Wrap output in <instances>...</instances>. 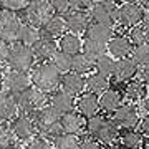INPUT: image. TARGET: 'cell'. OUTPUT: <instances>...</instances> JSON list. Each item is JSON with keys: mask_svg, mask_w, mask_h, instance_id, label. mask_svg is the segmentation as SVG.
Instances as JSON below:
<instances>
[{"mask_svg": "<svg viewBox=\"0 0 149 149\" xmlns=\"http://www.w3.org/2000/svg\"><path fill=\"white\" fill-rule=\"evenodd\" d=\"M22 20L17 12L0 8V38L7 42H17V35L20 30Z\"/></svg>", "mask_w": 149, "mask_h": 149, "instance_id": "obj_9", "label": "cell"}, {"mask_svg": "<svg viewBox=\"0 0 149 149\" xmlns=\"http://www.w3.org/2000/svg\"><path fill=\"white\" fill-rule=\"evenodd\" d=\"M53 15L55 12L50 0H30L28 5L22 12L23 22H27L30 25H35L38 28H42Z\"/></svg>", "mask_w": 149, "mask_h": 149, "instance_id": "obj_4", "label": "cell"}, {"mask_svg": "<svg viewBox=\"0 0 149 149\" xmlns=\"http://www.w3.org/2000/svg\"><path fill=\"white\" fill-rule=\"evenodd\" d=\"M146 10L139 5L138 2H124L118 8V17L116 23L123 30H129V28L136 27L138 23H141L143 20H146Z\"/></svg>", "mask_w": 149, "mask_h": 149, "instance_id": "obj_6", "label": "cell"}, {"mask_svg": "<svg viewBox=\"0 0 149 149\" xmlns=\"http://www.w3.org/2000/svg\"><path fill=\"white\" fill-rule=\"evenodd\" d=\"M78 149H103V144L98 141V139L95 138H85V139H81V143H80V148Z\"/></svg>", "mask_w": 149, "mask_h": 149, "instance_id": "obj_42", "label": "cell"}, {"mask_svg": "<svg viewBox=\"0 0 149 149\" xmlns=\"http://www.w3.org/2000/svg\"><path fill=\"white\" fill-rule=\"evenodd\" d=\"M106 149H126V148H123L119 143H114V144H111V146H106Z\"/></svg>", "mask_w": 149, "mask_h": 149, "instance_id": "obj_50", "label": "cell"}, {"mask_svg": "<svg viewBox=\"0 0 149 149\" xmlns=\"http://www.w3.org/2000/svg\"><path fill=\"white\" fill-rule=\"evenodd\" d=\"M123 95H124V100L129 103H139L146 100L148 96V86L144 85L143 81L139 80H131L124 83V88H123Z\"/></svg>", "mask_w": 149, "mask_h": 149, "instance_id": "obj_22", "label": "cell"}, {"mask_svg": "<svg viewBox=\"0 0 149 149\" xmlns=\"http://www.w3.org/2000/svg\"><path fill=\"white\" fill-rule=\"evenodd\" d=\"M30 0H0V8H7L12 12H23Z\"/></svg>", "mask_w": 149, "mask_h": 149, "instance_id": "obj_39", "label": "cell"}, {"mask_svg": "<svg viewBox=\"0 0 149 149\" xmlns=\"http://www.w3.org/2000/svg\"><path fill=\"white\" fill-rule=\"evenodd\" d=\"M138 129L144 134V136H149V113L146 116L141 118V121H139V124H138Z\"/></svg>", "mask_w": 149, "mask_h": 149, "instance_id": "obj_45", "label": "cell"}, {"mask_svg": "<svg viewBox=\"0 0 149 149\" xmlns=\"http://www.w3.org/2000/svg\"><path fill=\"white\" fill-rule=\"evenodd\" d=\"M148 20H149V15H148Z\"/></svg>", "mask_w": 149, "mask_h": 149, "instance_id": "obj_54", "label": "cell"}, {"mask_svg": "<svg viewBox=\"0 0 149 149\" xmlns=\"http://www.w3.org/2000/svg\"><path fill=\"white\" fill-rule=\"evenodd\" d=\"M96 0H71L73 8H80V10H90Z\"/></svg>", "mask_w": 149, "mask_h": 149, "instance_id": "obj_44", "label": "cell"}, {"mask_svg": "<svg viewBox=\"0 0 149 149\" xmlns=\"http://www.w3.org/2000/svg\"><path fill=\"white\" fill-rule=\"evenodd\" d=\"M136 2H138V3L143 7L146 12H149V0H136Z\"/></svg>", "mask_w": 149, "mask_h": 149, "instance_id": "obj_47", "label": "cell"}, {"mask_svg": "<svg viewBox=\"0 0 149 149\" xmlns=\"http://www.w3.org/2000/svg\"><path fill=\"white\" fill-rule=\"evenodd\" d=\"M53 141L55 149H78L81 143V138L78 134H70V133H61L58 134Z\"/></svg>", "mask_w": 149, "mask_h": 149, "instance_id": "obj_33", "label": "cell"}, {"mask_svg": "<svg viewBox=\"0 0 149 149\" xmlns=\"http://www.w3.org/2000/svg\"><path fill=\"white\" fill-rule=\"evenodd\" d=\"M95 70V61L88 58L83 52L73 55V63H71V71H76L80 74H90Z\"/></svg>", "mask_w": 149, "mask_h": 149, "instance_id": "obj_32", "label": "cell"}, {"mask_svg": "<svg viewBox=\"0 0 149 149\" xmlns=\"http://www.w3.org/2000/svg\"><path fill=\"white\" fill-rule=\"evenodd\" d=\"M131 58L136 61L139 68L149 66V43L144 45H134L133 52H131Z\"/></svg>", "mask_w": 149, "mask_h": 149, "instance_id": "obj_36", "label": "cell"}, {"mask_svg": "<svg viewBox=\"0 0 149 149\" xmlns=\"http://www.w3.org/2000/svg\"><path fill=\"white\" fill-rule=\"evenodd\" d=\"M144 109L149 113V95L146 96V100H144Z\"/></svg>", "mask_w": 149, "mask_h": 149, "instance_id": "obj_51", "label": "cell"}, {"mask_svg": "<svg viewBox=\"0 0 149 149\" xmlns=\"http://www.w3.org/2000/svg\"><path fill=\"white\" fill-rule=\"evenodd\" d=\"M139 149H149V136H144L143 144H141V148Z\"/></svg>", "mask_w": 149, "mask_h": 149, "instance_id": "obj_48", "label": "cell"}, {"mask_svg": "<svg viewBox=\"0 0 149 149\" xmlns=\"http://www.w3.org/2000/svg\"><path fill=\"white\" fill-rule=\"evenodd\" d=\"M119 124H118L113 118H108L106 123L103 124V128L96 133L95 139H98L103 146H111V144L118 143V138H119Z\"/></svg>", "mask_w": 149, "mask_h": 149, "instance_id": "obj_23", "label": "cell"}, {"mask_svg": "<svg viewBox=\"0 0 149 149\" xmlns=\"http://www.w3.org/2000/svg\"><path fill=\"white\" fill-rule=\"evenodd\" d=\"M38 38H42V30H40L38 27H35V25L27 23V22H22L20 30H18V35H17V42L32 47Z\"/></svg>", "mask_w": 149, "mask_h": 149, "instance_id": "obj_28", "label": "cell"}, {"mask_svg": "<svg viewBox=\"0 0 149 149\" xmlns=\"http://www.w3.org/2000/svg\"><path fill=\"white\" fill-rule=\"evenodd\" d=\"M111 118L119 124V128H138L139 121H141V114H139V108L136 103H123L116 111L111 114Z\"/></svg>", "mask_w": 149, "mask_h": 149, "instance_id": "obj_11", "label": "cell"}, {"mask_svg": "<svg viewBox=\"0 0 149 149\" xmlns=\"http://www.w3.org/2000/svg\"><path fill=\"white\" fill-rule=\"evenodd\" d=\"M81 52L91 58L93 61L96 60H100L103 55L108 53V45L106 43H101V42H96V40H91V38H85L83 40V48H81Z\"/></svg>", "mask_w": 149, "mask_h": 149, "instance_id": "obj_30", "label": "cell"}, {"mask_svg": "<svg viewBox=\"0 0 149 149\" xmlns=\"http://www.w3.org/2000/svg\"><path fill=\"white\" fill-rule=\"evenodd\" d=\"M17 100V106H18V111L20 113H27V114H35L37 111H40L43 106H47L50 98H48V93L42 91L37 86H30L25 91H22L18 95H15Z\"/></svg>", "mask_w": 149, "mask_h": 149, "instance_id": "obj_3", "label": "cell"}, {"mask_svg": "<svg viewBox=\"0 0 149 149\" xmlns=\"http://www.w3.org/2000/svg\"><path fill=\"white\" fill-rule=\"evenodd\" d=\"M138 78L143 81L146 86H149V66H144V68H139Z\"/></svg>", "mask_w": 149, "mask_h": 149, "instance_id": "obj_46", "label": "cell"}, {"mask_svg": "<svg viewBox=\"0 0 149 149\" xmlns=\"http://www.w3.org/2000/svg\"><path fill=\"white\" fill-rule=\"evenodd\" d=\"M108 118H109V114H106V113H103V111L95 114V116L88 118V119H86V134L91 136V138H95L96 133L103 128V124L106 123Z\"/></svg>", "mask_w": 149, "mask_h": 149, "instance_id": "obj_35", "label": "cell"}, {"mask_svg": "<svg viewBox=\"0 0 149 149\" xmlns=\"http://www.w3.org/2000/svg\"><path fill=\"white\" fill-rule=\"evenodd\" d=\"M10 42H7L3 38H0V65L2 63H7V60H8V55H10Z\"/></svg>", "mask_w": 149, "mask_h": 149, "instance_id": "obj_43", "label": "cell"}, {"mask_svg": "<svg viewBox=\"0 0 149 149\" xmlns=\"http://www.w3.org/2000/svg\"><path fill=\"white\" fill-rule=\"evenodd\" d=\"M118 5L116 0H96L90 10L91 20L95 22H106V23H116L118 17Z\"/></svg>", "mask_w": 149, "mask_h": 149, "instance_id": "obj_10", "label": "cell"}, {"mask_svg": "<svg viewBox=\"0 0 149 149\" xmlns=\"http://www.w3.org/2000/svg\"><path fill=\"white\" fill-rule=\"evenodd\" d=\"M114 33H116V30H114V23L91 20V23L88 25V28H86V32H85V37L91 38V40H96V42L108 43L113 38Z\"/></svg>", "mask_w": 149, "mask_h": 149, "instance_id": "obj_16", "label": "cell"}, {"mask_svg": "<svg viewBox=\"0 0 149 149\" xmlns=\"http://www.w3.org/2000/svg\"><path fill=\"white\" fill-rule=\"evenodd\" d=\"M32 83V74H28V71H18V70H10L7 73H3V81H2V86L3 90L12 93L15 96L22 91H25L27 88H30Z\"/></svg>", "mask_w": 149, "mask_h": 149, "instance_id": "obj_8", "label": "cell"}, {"mask_svg": "<svg viewBox=\"0 0 149 149\" xmlns=\"http://www.w3.org/2000/svg\"><path fill=\"white\" fill-rule=\"evenodd\" d=\"M30 74H32L33 86H37L42 91L50 93V95L60 88L61 76H63V73L55 66V63L52 60H48V61H38L32 68V73Z\"/></svg>", "mask_w": 149, "mask_h": 149, "instance_id": "obj_1", "label": "cell"}, {"mask_svg": "<svg viewBox=\"0 0 149 149\" xmlns=\"http://www.w3.org/2000/svg\"><path fill=\"white\" fill-rule=\"evenodd\" d=\"M40 30H42V37H48V38H53V40L60 38L63 33L68 32L66 23H65V17L58 15V13H55Z\"/></svg>", "mask_w": 149, "mask_h": 149, "instance_id": "obj_25", "label": "cell"}, {"mask_svg": "<svg viewBox=\"0 0 149 149\" xmlns=\"http://www.w3.org/2000/svg\"><path fill=\"white\" fill-rule=\"evenodd\" d=\"M12 138H15V136H13V133H12L10 124L0 123V149L3 148V146H7V144H10Z\"/></svg>", "mask_w": 149, "mask_h": 149, "instance_id": "obj_41", "label": "cell"}, {"mask_svg": "<svg viewBox=\"0 0 149 149\" xmlns=\"http://www.w3.org/2000/svg\"><path fill=\"white\" fill-rule=\"evenodd\" d=\"M124 101H126V100H124L123 90H119V88H113V86H109L104 93L100 95L101 111L106 113V114H109V116H111L113 113L116 111V109L121 106Z\"/></svg>", "mask_w": 149, "mask_h": 149, "instance_id": "obj_17", "label": "cell"}, {"mask_svg": "<svg viewBox=\"0 0 149 149\" xmlns=\"http://www.w3.org/2000/svg\"><path fill=\"white\" fill-rule=\"evenodd\" d=\"M65 17L66 30L71 33H85L88 25L91 23V17L88 10H80V8H71Z\"/></svg>", "mask_w": 149, "mask_h": 149, "instance_id": "obj_13", "label": "cell"}, {"mask_svg": "<svg viewBox=\"0 0 149 149\" xmlns=\"http://www.w3.org/2000/svg\"><path fill=\"white\" fill-rule=\"evenodd\" d=\"M86 119L80 111H70L66 114L61 116V126H63V133L70 134H78L81 136L83 133H86Z\"/></svg>", "mask_w": 149, "mask_h": 149, "instance_id": "obj_20", "label": "cell"}, {"mask_svg": "<svg viewBox=\"0 0 149 149\" xmlns=\"http://www.w3.org/2000/svg\"><path fill=\"white\" fill-rule=\"evenodd\" d=\"M2 149H22L18 144H13V143H10V144H7V146H3Z\"/></svg>", "mask_w": 149, "mask_h": 149, "instance_id": "obj_49", "label": "cell"}, {"mask_svg": "<svg viewBox=\"0 0 149 149\" xmlns=\"http://www.w3.org/2000/svg\"><path fill=\"white\" fill-rule=\"evenodd\" d=\"M128 37L131 38V42L134 45H144V43H149V20L146 17V20H143L141 23H138L136 27L129 28Z\"/></svg>", "mask_w": 149, "mask_h": 149, "instance_id": "obj_31", "label": "cell"}, {"mask_svg": "<svg viewBox=\"0 0 149 149\" xmlns=\"http://www.w3.org/2000/svg\"><path fill=\"white\" fill-rule=\"evenodd\" d=\"M35 55H33L32 47L23 45V43H13L10 48V55L7 60V65L10 70H18V71H32L35 66Z\"/></svg>", "mask_w": 149, "mask_h": 149, "instance_id": "obj_5", "label": "cell"}, {"mask_svg": "<svg viewBox=\"0 0 149 149\" xmlns=\"http://www.w3.org/2000/svg\"><path fill=\"white\" fill-rule=\"evenodd\" d=\"M116 2H121V3H124V2H133V0H116Z\"/></svg>", "mask_w": 149, "mask_h": 149, "instance_id": "obj_53", "label": "cell"}, {"mask_svg": "<svg viewBox=\"0 0 149 149\" xmlns=\"http://www.w3.org/2000/svg\"><path fill=\"white\" fill-rule=\"evenodd\" d=\"M35 124H37L38 136L48 139H55L58 134L63 133V126H61V114L56 113L53 108L47 104L43 106L40 111H37L33 114Z\"/></svg>", "mask_w": 149, "mask_h": 149, "instance_id": "obj_2", "label": "cell"}, {"mask_svg": "<svg viewBox=\"0 0 149 149\" xmlns=\"http://www.w3.org/2000/svg\"><path fill=\"white\" fill-rule=\"evenodd\" d=\"M60 88L65 90L66 93H70V95L78 96L86 90V76L76 73V71H66L61 76Z\"/></svg>", "mask_w": 149, "mask_h": 149, "instance_id": "obj_18", "label": "cell"}, {"mask_svg": "<svg viewBox=\"0 0 149 149\" xmlns=\"http://www.w3.org/2000/svg\"><path fill=\"white\" fill-rule=\"evenodd\" d=\"M114 68H116V58H113L109 53L103 55L100 60L95 61V71L104 74L108 78H111L113 74H114Z\"/></svg>", "mask_w": 149, "mask_h": 149, "instance_id": "obj_34", "label": "cell"}, {"mask_svg": "<svg viewBox=\"0 0 149 149\" xmlns=\"http://www.w3.org/2000/svg\"><path fill=\"white\" fill-rule=\"evenodd\" d=\"M109 86H111L109 78L104 76V74H101V73H98V71H95V73L91 71V73L86 76V90L93 91V93H96V95L104 93Z\"/></svg>", "mask_w": 149, "mask_h": 149, "instance_id": "obj_29", "label": "cell"}, {"mask_svg": "<svg viewBox=\"0 0 149 149\" xmlns=\"http://www.w3.org/2000/svg\"><path fill=\"white\" fill-rule=\"evenodd\" d=\"M76 111H80L85 118H91L101 111L100 104V95H96L93 91H83L76 98Z\"/></svg>", "mask_w": 149, "mask_h": 149, "instance_id": "obj_14", "label": "cell"}, {"mask_svg": "<svg viewBox=\"0 0 149 149\" xmlns=\"http://www.w3.org/2000/svg\"><path fill=\"white\" fill-rule=\"evenodd\" d=\"M2 81H3V73H2V70H0V86H2Z\"/></svg>", "mask_w": 149, "mask_h": 149, "instance_id": "obj_52", "label": "cell"}, {"mask_svg": "<svg viewBox=\"0 0 149 149\" xmlns=\"http://www.w3.org/2000/svg\"><path fill=\"white\" fill-rule=\"evenodd\" d=\"M144 134L138 128H121L119 129V138L118 143L126 149H139L143 144Z\"/></svg>", "mask_w": 149, "mask_h": 149, "instance_id": "obj_26", "label": "cell"}, {"mask_svg": "<svg viewBox=\"0 0 149 149\" xmlns=\"http://www.w3.org/2000/svg\"><path fill=\"white\" fill-rule=\"evenodd\" d=\"M106 45H108V53L116 60L131 56V52H133V48H134V43L128 37V33L118 32V30Z\"/></svg>", "mask_w": 149, "mask_h": 149, "instance_id": "obj_12", "label": "cell"}, {"mask_svg": "<svg viewBox=\"0 0 149 149\" xmlns=\"http://www.w3.org/2000/svg\"><path fill=\"white\" fill-rule=\"evenodd\" d=\"M139 73V66L136 65L131 56H126V58H119L116 60V68H114V74L111 78H116L118 81L121 83H126V81L134 80Z\"/></svg>", "mask_w": 149, "mask_h": 149, "instance_id": "obj_19", "label": "cell"}, {"mask_svg": "<svg viewBox=\"0 0 149 149\" xmlns=\"http://www.w3.org/2000/svg\"><path fill=\"white\" fill-rule=\"evenodd\" d=\"M33 55L37 61H48L55 56V53L58 52V42H55L53 38H48V37H42L38 38L37 42L32 45Z\"/></svg>", "mask_w": 149, "mask_h": 149, "instance_id": "obj_21", "label": "cell"}, {"mask_svg": "<svg viewBox=\"0 0 149 149\" xmlns=\"http://www.w3.org/2000/svg\"><path fill=\"white\" fill-rule=\"evenodd\" d=\"M48 104L53 108L56 113H60L61 116L76 109V100H74V96L70 95V93H66V91L61 90V88L56 90V91H53V93L50 95Z\"/></svg>", "mask_w": 149, "mask_h": 149, "instance_id": "obj_15", "label": "cell"}, {"mask_svg": "<svg viewBox=\"0 0 149 149\" xmlns=\"http://www.w3.org/2000/svg\"><path fill=\"white\" fill-rule=\"evenodd\" d=\"M58 48L70 55H76V53H80L81 48H83V40L80 38L78 33L66 32L58 38Z\"/></svg>", "mask_w": 149, "mask_h": 149, "instance_id": "obj_27", "label": "cell"}, {"mask_svg": "<svg viewBox=\"0 0 149 149\" xmlns=\"http://www.w3.org/2000/svg\"><path fill=\"white\" fill-rule=\"evenodd\" d=\"M25 149H55L53 141H48V138L43 136H35L33 139H30Z\"/></svg>", "mask_w": 149, "mask_h": 149, "instance_id": "obj_38", "label": "cell"}, {"mask_svg": "<svg viewBox=\"0 0 149 149\" xmlns=\"http://www.w3.org/2000/svg\"><path fill=\"white\" fill-rule=\"evenodd\" d=\"M52 61L55 63V66L61 71V73H66V71H71V63H73V55L66 53L63 50H58L55 56L52 58Z\"/></svg>", "mask_w": 149, "mask_h": 149, "instance_id": "obj_37", "label": "cell"}, {"mask_svg": "<svg viewBox=\"0 0 149 149\" xmlns=\"http://www.w3.org/2000/svg\"><path fill=\"white\" fill-rule=\"evenodd\" d=\"M12 133L18 141H30L35 136H38L37 131V124H35V119H33L32 114H27V113H20L17 114L10 123Z\"/></svg>", "mask_w": 149, "mask_h": 149, "instance_id": "obj_7", "label": "cell"}, {"mask_svg": "<svg viewBox=\"0 0 149 149\" xmlns=\"http://www.w3.org/2000/svg\"><path fill=\"white\" fill-rule=\"evenodd\" d=\"M18 106H17L15 96L8 91H0V123H7L17 116Z\"/></svg>", "mask_w": 149, "mask_h": 149, "instance_id": "obj_24", "label": "cell"}, {"mask_svg": "<svg viewBox=\"0 0 149 149\" xmlns=\"http://www.w3.org/2000/svg\"><path fill=\"white\" fill-rule=\"evenodd\" d=\"M50 3L53 7V12L58 15H66L73 5H71V0H50Z\"/></svg>", "mask_w": 149, "mask_h": 149, "instance_id": "obj_40", "label": "cell"}]
</instances>
